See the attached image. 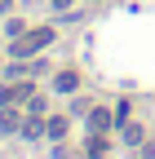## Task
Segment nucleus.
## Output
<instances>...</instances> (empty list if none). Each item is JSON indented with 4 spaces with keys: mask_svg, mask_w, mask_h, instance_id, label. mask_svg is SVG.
I'll list each match as a JSON object with an SVG mask.
<instances>
[{
    "mask_svg": "<svg viewBox=\"0 0 155 159\" xmlns=\"http://www.w3.org/2000/svg\"><path fill=\"white\" fill-rule=\"evenodd\" d=\"M53 40V31L49 27H31V31H22V35H13V57L22 62V57H31V53H40L45 44Z\"/></svg>",
    "mask_w": 155,
    "mask_h": 159,
    "instance_id": "nucleus-1",
    "label": "nucleus"
},
{
    "mask_svg": "<svg viewBox=\"0 0 155 159\" xmlns=\"http://www.w3.org/2000/svg\"><path fill=\"white\" fill-rule=\"evenodd\" d=\"M31 97H35L31 84H5L0 89V102H9V106H22V102H31Z\"/></svg>",
    "mask_w": 155,
    "mask_h": 159,
    "instance_id": "nucleus-2",
    "label": "nucleus"
},
{
    "mask_svg": "<svg viewBox=\"0 0 155 159\" xmlns=\"http://www.w3.org/2000/svg\"><path fill=\"white\" fill-rule=\"evenodd\" d=\"M111 124H115V115H111V111H93V115H89V133H106Z\"/></svg>",
    "mask_w": 155,
    "mask_h": 159,
    "instance_id": "nucleus-3",
    "label": "nucleus"
},
{
    "mask_svg": "<svg viewBox=\"0 0 155 159\" xmlns=\"http://www.w3.org/2000/svg\"><path fill=\"white\" fill-rule=\"evenodd\" d=\"M75 84H80V75H75V71H62V75L53 80V89H58V93H71Z\"/></svg>",
    "mask_w": 155,
    "mask_h": 159,
    "instance_id": "nucleus-4",
    "label": "nucleus"
},
{
    "mask_svg": "<svg viewBox=\"0 0 155 159\" xmlns=\"http://www.w3.org/2000/svg\"><path fill=\"white\" fill-rule=\"evenodd\" d=\"M18 128H22L18 111H5V115H0V133H18Z\"/></svg>",
    "mask_w": 155,
    "mask_h": 159,
    "instance_id": "nucleus-5",
    "label": "nucleus"
},
{
    "mask_svg": "<svg viewBox=\"0 0 155 159\" xmlns=\"http://www.w3.org/2000/svg\"><path fill=\"white\" fill-rule=\"evenodd\" d=\"M45 133H49V137H67V119H49Z\"/></svg>",
    "mask_w": 155,
    "mask_h": 159,
    "instance_id": "nucleus-6",
    "label": "nucleus"
},
{
    "mask_svg": "<svg viewBox=\"0 0 155 159\" xmlns=\"http://www.w3.org/2000/svg\"><path fill=\"white\" fill-rule=\"evenodd\" d=\"M40 128H45V124H40V119H35V115H31V119H22V137H35Z\"/></svg>",
    "mask_w": 155,
    "mask_h": 159,
    "instance_id": "nucleus-7",
    "label": "nucleus"
},
{
    "mask_svg": "<svg viewBox=\"0 0 155 159\" xmlns=\"http://www.w3.org/2000/svg\"><path fill=\"white\" fill-rule=\"evenodd\" d=\"M102 150H106V142H102V137H93V133H89V155H102Z\"/></svg>",
    "mask_w": 155,
    "mask_h": 159,
    "instance_id": "nucleus-8",
    "label": "nucleus"
},
{
    "mask_svg": "<svg viewBox=\"0 0 155 159\" xmlns=\"http://www.w3.org/2000/svg\"><path fill=\"white\" fill-rule=\"evenodd\" d=\"M75 5V0H53V9H71Z\"/></svg>",
    "mask_w": 155,
    "mask_h": 159,
    "instance_id": "nucleus-9",
    "label": "nucleus"
}]
</instances>
